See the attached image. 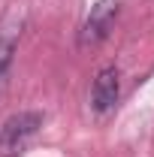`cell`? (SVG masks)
<instances>
[{"label": "cell", "mask_w": 154, "mask_h": 157, "mask_svg": "<svg viewBox=\"0 0 154 157\" xmlns=\"http://www.w3.org/2000/svg\"><path fill=\"white\" fill-rule=\"evenodd\" d=\"M42 112H18L0 127V157H21L42 130Z\"/></svg>", "instance_id": "obj_1"}, {"label": "cell", "mask_w": 154, "mask_h": 157, "mask_svg": "<svg viewBox=\"0 0 154 157\" xmlns=\"http://www.w3.org/2000/svg\"><path fill=\"white\" fill-rule=\"evenodd\" d=\"M24 27V12L18 6H12L3 18H0V78L6 76V70L15 60V48H18V36Z\"/></svg>", "instance_id": "obj_4"}, {"label": "cell", "mask_w": 154, "mask_h": 157, "mask_svg": "<svg viewBox=\"0 0 154 157\" xmlns=\"http://www.w3.org/2000/svg\"><path fill=\"white\" fill-rule=\"evenodd\" d=\"M118 97H121V73L118 67H103L94 78V88H91V109L94 115H109L115 109Z\"/></svg>", "instance_id": "obj_3"}, {"label": "cell", "mask_w": 154, "mask_h": 157, "mask_svg": "<svg viewBox=\"0 0 154 157\" xmlns=\"http://www.w3.org/2000/svg\"><path fill=\"white\" fill-rule=\"evenodd\" d=\"M118 12H121V0H97L88 12V18H85V24H82V30H79V45L88 48V45L103 42L112 33Z\"/></svg>", "instance_id": "obj_2"}]
</instances>
